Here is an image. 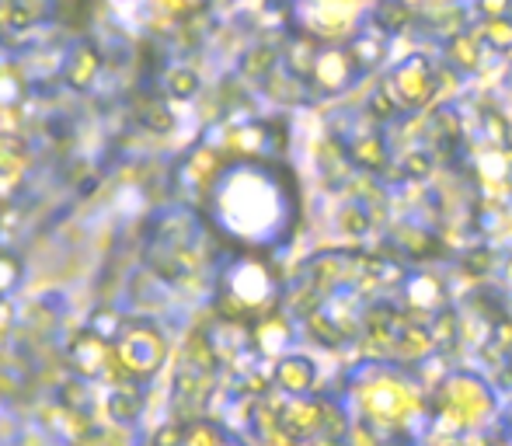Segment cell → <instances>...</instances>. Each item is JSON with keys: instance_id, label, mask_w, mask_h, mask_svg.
I'll use <instances>...</instances> for the list:
<instances>
[{"instance_id": "10", "label": "cell", "mask_w": 512, "mask_h": 446, "mask_svg": "<svg viewBox=\"0 0 512 446\" xmlns=\"http://www.w3.org/2000/svg\"><path fill=\"white\" fill-rule=\"evenodd\" d=\"M108 356H112V345L105 338H98L95 332H81L70 345L67 359H70V370L77 373L81 380H95L105 373Z\"/></svg>"}, {"instance_id": "27", "label": "cell", "mask_w": 512, "mask_h": 446, "mask_svg": "<svg viewBox=\"0 0 512 446\" xmlns=\"http://www.w3.org/2000/svg\"><path fill=\"white\" fill-rule=\"evenodd\" d=\"M14 7H18V0H0V32L14 28Z\"/></svg>"}, {"instance_id": "29", "label": "cell", "mask_w": 512, "mask_h": 446, "mask_svg": "<svg viewBox=\"0 0 512 446\" xmlns=\"http://www.w3.org/2000/svg\"><path fill=\"white\" fill-rule=\"evenodd\" d=\"M7 325H11V307L0 304V332H7Z\"/></svg>"}, {"instance_id": "8", "label": "cell", "mask_w": 512, "mask_h": 446, "mask_svg": "<svg viewBox=\"0 0 512 446\" xmlns=\"http://www.w3.org/2000/svg\"><path fill=\"white\" fill-rule=\"evenodd\" d=\"M359 77L363 74H359L349 49H324V53H317L314 70H310L307 81L314 84V88H321L324 95H335V91L352 88Z\"/></svg>"}, {"instance_id": "5", "label": "cell", "mask_w": 512, "mask_h": 446, "mask_svg": "<svg viewBox=\"0 0 512 446\" xmlns=\"http://www.w3.org/2000/svg\"><path fill=\"white\" fill-rule=\"evenodd\" d=\"M216 304L227 321H251V318H269L276 314L279 304V283L276 272L269 269L262 255L255 251H237L227 258L220 269V290H216Z\"/></svg>"}, {"instance_id": "20", "label": "cell", "mask_w": 512, "mask_h": 446, "mask_svg": "<svg viewBox=\"0 0 512 446\" xmlns=\"http://www.w3.org/2000/svg\"><path fill=\"white\" fill-rule=\"evenodd\" d=\"M122 328H126V321H122L115 311H95V318H91V328H88V332H95L98 338H105V342L112 345L115 338H119Z\"/></svg>"}, {"instance_id": "3", "label": "cell", "mask_w": 512, "mask_h": 446, "mask_svg": "<svg viewBox=\"0 0 512 446\" xmlns=\"http://www.w3.org/2000/svg\"><path fill=\"white\" fill-rule=\"evenodd\" d=\"M502 415V401L492 380L474 370H453L429 391V426L443 436L485 433Z\"/></svg>"}, {"instance_id": "28", "label": "cell", "mask_w": 512, "mask_h": 446, "mask_svg": "<svg viewBox=\"0 0 512 446\" xmlns=\"http://www.w3.org/2000/svg\"><path fill=\"white\" fill-rule=\"evenodd\" d=\"M499 422H502V426H506V433L512 436V401H509V405H506V408H502Z\"/></svg>"}, {"instance_id": "26", "label": "cell", "mask_w": 512, "mask_h": 446, "mask_svg": "<svg viewBox=\"0 0 512 446\" xmlns=\"http://www.w3.org/2000/svg\"><path fill=\"white\" fill-rule=\"evenodd\" d=\"M495 342H499V349H502V352H509V349H512V321L502 318L499 325H495Z\"/></svg>"}, {"instance_id": "12", "label": "cell", "mask_w": 512, "mask_h": 446, "mask_svg": "<svg viewBox=\"0 0 512 446\" xmlns=\"http://www.w3.org/2000/svg\"><path fill=\"white\" fill-rule=\"evenodd\" d=\"M98 70H102V56H98V49L77 46V49H70V56L63 60V81H67L70 88H91L95 77H98Z\"/></svg>"}, {"instance_id": "1", "label": "cell", "mask_w": 512, "mask_h": 446, "mask_svg": "<svg viewBox=\"0 0 512 446\" xmlns=\"http://www.w3.org/2000/svg\"><path fill=\"white\" fill-rule=\"evenodd\" d=\"M209 220L244 251H272L297 227V199L272 164L237 161L216 175L209 189Z\"/></svg>"}, {"instance_id": "24", "label": "cell", "mask_w": 512, "mask_h": 446, "mask_svg": "<svg viewBox=\"0 0 512 446\" xmlns=\"http://www.w3.org/2000/svg\"><path fill=\"white\" fill-rule=\"evenodd\" d=\"M143 122H147L154 133H168V129L175 126V115L168 109H150V115H143Z\"/></svg>"}, {"instance_id": "18", "label": "cell", "mask_w": 512, "mask_h": 446, "mask_svg": "<svg viewBox=\"0 0 512 446\" xmlns=\"http://www.w3.org/2000/svg\"><path fill=\"white\" fill-rule=\"evenodd\" d=\"M352 154H356V161L363 164V168L370 164L373 171L384 168V164H387V150H384V143H380L377 136H366V140H359Z\"/></svg>"}, {"instance_id": "21", "label": "cell", "mask_w": 512, "mask_h": 446, "mask_svg": "<svg viewBox=\"0 0 512 446\" xmlns=\"http://www.w3.org/2000/svg\"><path fill=\"white\" fill-rule=\"evenodd\" d=\"M18 283H21V262L14 255H7V251H0V297H7Z\"/></svg>"}, {"instance_id": "11", "label": "cell", "mask_w": 512, "mask_h": 446, "mask_svg": "<svg viewBox=\"0 0 512 446\" xmlns=\"http://www.w3.org/2000/svg\"><path fill=\"white\" fill-rule=\"evenodd\" d=\"M251 342H255V349L262 352L265 359H283L286 356V349H290V342H293V328H290V321L283 318V314H269V318H262L255 325V335H251Z\"/></svg>"}, {"instance_id": "19", "label": "cell", "mask_w": 512, "mask_h": 446, "mask_svg": "<svg viewBox=\"0 0 512 446\" xmlns=\"http://www.w3.org/2000/svg\"><path fill=\"white\" fill-rule=\"evenodd\" d=\"M387 440H398V436H387V433H380V429H373V426H366V422H359V419H352V426H349V446H387Z\"/></svg>"}, {"instance_id": "13", "label": "cell", "mask_w": 512, "mask_h": 446, "mask_svg": "<svg viewBox=\"0 0 512 446\" xmlns=\"http://www.w3.org/2000/svg\"><path fill=\"white\" fill-rule=\"evenodd\" d=\"M405 300L411 311H446V286L436 276H411L405 283Z\"/></svg>"}, {"instance_id": "7", "label": "cell", "mask_w": 512, "mask_h": 446, "mask_svg": "<svg viewBox=\"0 0 512 446\" xmlns=\"http://www.w3.org/2000/svg\"><path fill=\"white\" fill-rule=\"evenodd\" d=\"M387 95L398 109H422L432 95H436V77H432L425 56H408L398 70L391 74V84H387Z\"/></svg>"}, {"instance_id": "25", "label": "cell", "mask_w": 512, "mask_h": 446, "mask_svg": "<svg viewBox=\"0 0 512 446\" xmlns=\"http://www.w3.org/2000/svg\"><path fill=\"white\" fill-rule=\"evenodd\" d=\"M509 7H512V0H478V11L485 14L488 21L509 18Z\"/></svg>"}, {"instance_id": "17", "label": "cell", "mask_w": 512, "mask_h": 446, "mask_svg": "<svg viewBox=\"0 0 512 446\" xmlns=\"http://www.w3.org/2000/svg\"><path fill=\"white\" fill-rule=\"evenodd\" d=\"M481 42L492 49H512V21L509 18H495V21H485V28H481Z\"/></svg>"}, {"instance_id": "23", "label": "cell", "mask_w": 512, "mask_h": 446, "mask_svg": "<svg viewBox=\"0 0 512 446\" xmlns=\"http://www.w3.org/2000/svg\"><path fill=\"white\" fill-rule=\"evenodd\" d=\"M21 98V81L11 74H0V105H14Z\"/></svg>"}, {"instance_id": "6", "label": "cell", "mask_w": 512, "mask_h": 446, "mask_svg": "<svg viewBox=\"0 0 512 446\" xmlns=\"http://www.w3.org/2000/svg\"><path fill=\"white\" fill-rule=\"evenodd\" d=\"M112 359L129 380H150L161 373L164 359H168V342L154 325L133 321L112 342Z\"/></svg>"}, {"instance_id": "9", "label": "cell", "mask_w": 512, "mask_h": 446, "mask_svg": "<svg viewBox=\"0 0 512 446\" xmlns=\"http://www.w3.org/2000/svg\"><path fill=\"white\" fill-rule=\"evenodd\" d=\"M272 384L283 398H307L317 384V363L300 352H286L283 359L272 363Z\"/></svg>"}, {"instance_id": "16", "label": "cell", "mask_w": 512, "mask_h": 446, "mask_svg": "<svg viewBox=\"0 0 512 446\" xmlns=\"http://www.w3.org/2000/svg\"><path fill=\"white\" fill-rule=\"evenodd\" d=\"M28 154H25V143L18 136H0V175L14 178L21 168H25Z\"/></svg>"}, {"instance_id": "22", "label": "cell", "mask_w": 512, "mask_h": 446, "mask_svg": "<svg viewBox=\"0 0 512 446\" xmlns=\"http://www.w3.org/2000/svg\"><path fill=\"white\" fill-rule=\"evenodd\" d=\"M122 18H143L147 7H161V0H108Z\"/></svg>"}, {"instance_id": "2", "label": "cell", "mask_w": 512, "mask_h": 446, "mask_svg": "<svg viewBox=\"0 0 512 446\" xmlns=\"http://www.w3.org/2000/svg\"><path fill=\"white\" fill-rule=\"evenodd\" d=\"M345 408L352 419L408 440L418 426L429 422V391L408 380L398 366L366 363L345 384Z\"/></svg>"}, {"instance_id": "14", "label": "cell", "mask_w": 512, "mask_h": 446, "mask_svg": "<svg viewBox=\"0 0 512 446\" xmlns=\"http://www.w3.org/2000/svg\"><path fill=\"white\" fill-rule=\"evenodd\" d=\"M349 53L352 60H356L359 74H366V70H373L380 63V56L387 53V39L384 35H370V32H359L356 39L349 42Z\"/></svg>"}, {"instance_id": "15", "label": "cell", "mask_w": 512, "mask_h": 446, "mask_svg": "<svg viewBox=\"0 0 512 446\" xmlns=\"http://www.w3.org/2000/svg\"><path fill=\"white\" fill-rule=\"evenodd\" d=\"M164 91L171 98H192L199 91V74L189 63H175V67L164 74Z\"/></svg>"}, {"instance_id": "4", "label": "cell", "mask_w": 512, "mask_h": 446, "mask_svg": "<svg viewBox=\"0 0 512 446\" xmlns=\"http://www.w3.org/2000/svg\"><path fill=\"white\" fill-rule=\"evenodd\" d=\"M143 258L154 269V276L168 279V283H182L203 262V223L196 213L171 206L161 210L147 227V241H143Z\"/></svg>"}]
</instances>
